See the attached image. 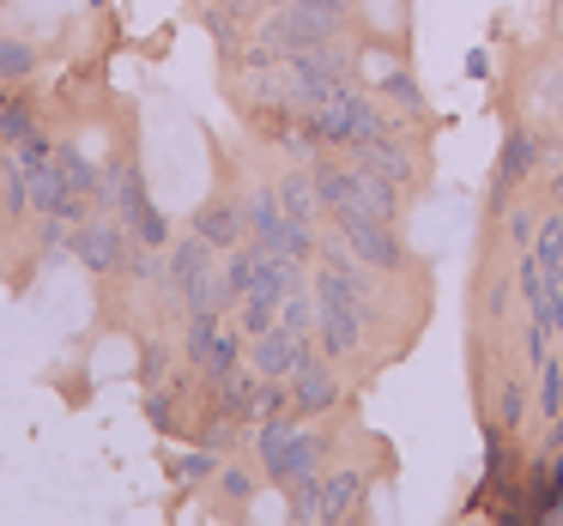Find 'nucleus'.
I'll return each instance as SVG.
<instances>
[{"instance_id":"1","label":"nucleus","mask_w":563,"mask_h":526,"mask_svg":"<svg viewBox=\"0 0 563 526\" xmlns=\"http://www.w3.org/2000/svg\"><path fill=\"white\" fill-rule=\"evenodd\" d=\"M364 260L352 255L345 243L321 248V267H316V339L328 357H352L364 345V321H369V279H364Z\"/></svg>"},{"instance_id":"2","label":"nucleus","mask_w":563,"mask_h":526,"mask_svg":"<svg viewBox=\"0 0 563 526\" xmlns=\"http://www.w3.org/2000/svg\"><path fill=\"white\" fill-rule=\"evenodd\" d=\"M309 134H316V146H345V152H352L357 139L388 134V122H382V110L357 86H340L328 103H316V110H309Z\"/></svg>"},{"instance_id":"3","label":"nucleus","mask_w":563,"mask_h":526,"mask_svg":"<svg viewBox=\"0 0 563 526\" xmlns=\"http://www.w3.org/2000/svg\"><path fill=\"white\" fill-rule=\"evenodd\" d=\"M212 255H219V248L188 231L183 243L170 248V260H164V272H170L176 296L188 303V315H195V309H231V291H224V272L212 267Z\"/></svg>"},{"instance_id":"4","label":"nucleus","mask_w":563,"mask_h":526,"mask_svg":"<svg viewBox=\"0 0 563 526\" xmlns=\"http://www.w3.org/2000/svg\"><path fill=\"white\" fill-rule=\"evenodd\" d=\"M255 448H261V466H267V478H273V484H285V490H291L297 478H316V472H321V436L297 429L285 412L261 424Z\"/></svg>"},{"instance_id":"5","label":"nucleus","mask_w":563,"mask_h":526,"mask_svg":"<svg viewBox=\"0 0 563 526\" xmlns=\"http://www.w3.org/2000/svg\"><path fill=\"white\" fill-rule=\"evenodd\" d=\"M285 98L297 103V110H316V103H328L340 86H352V55L333 49V43H316V49H297L285 55Z\"/></svg>"},{"instance_id":"6","label":"nucleus","mask_w":563,"mask_h":526,"mask_svg":"<svg viewBox=\"0 0 563 526\" xmlns=\"http://www.w3.org/2000/svg\"><path fill=\"white\" fill-rule=\"evenodd\" d=\"M333 224H340V243L352 248V255L364 260L369 272H400V260H406L400 231H394V219H382L369 200H357V206L333 212Z\"/></svg>"},{"instance_id":"7","label":"nucleus","mask_w":563,"mask_h":526,"mask_svg":"<svg viewBox=\"0 0 563 526\" xmlns=\"http://www.w3.org/2000/svg\"><path fill=\"white\" fill-rule=\"evenodd\" d=\"M98 200H115V206H122V224H128V236H134V243H146V248H164V243H170V219L152 206L140 170H115V182H103Z\"/></svg>"},{"instance_id":"8","label":"nucleus","mask_w":563,"mask_h":526,"mask_svg":"<svg viewBox=\"0 0 563 526\" xmlns=\"http://www.w3.org/2000/svg\"><path fill=\"white\" fill-rule=\"evenodd\" d=\"M67 248H74V260L86 272H122L128 255H134V236H128L122 219H79Z\"/></svg>"},{"instance_id":"9","label":"nucleus","mask_w":563,"mask_h":526,"mask_svg":"<svg viewBox=\"0 0 563 526\" xmlns=\"http://www.w3.org/2000/svg\"><path fill=\"white\" fill-rule=\"evenodd\" d=\"M309 351H316V345H309V333L267 327V333H255V339H249V369H255V376H273V381H291L297 363H303Z\"/></svg>"},{"instance_id":"10","label":"nucleus","mask_w":563,"mask_h":526,"mask_svg":"<svg viewBox=\"0 0 563 526\" xmlns=\"http://www.w3.org/2000/svg\"><path fill=\"white\" fill-rule=\"evenodd\" d=\"M352 164H357V170H369V176H382V182H394V188H412V182H418L412 146H406V139H394V134L357 139V146H352Z\"/></svg>"},{"instance_id":"11","label":"nucleus","mask_w":563,"mask_h":526,"mask_svg":"<svg viewBox=\"0 0 563 526\" xmlns=\"http://www.w3.org/2000/svg\"><path fill=\"white\" fill-rule=\"evenodd\" d=\"M539 164V134L533 127H515L497 152V182H490V206H509V194L527 182V170Z\"/></svg>"},{"instance_id":"12","label":"nucleus","mask_w":563,"mask_h":526,"mask_svg":"<svg viewBox=\"0 0 563 526\" xmlns=\"http://www.w3.org/2000/svg\"><path fill=\"white\" fill-rule=\"evenodd\" d=\"M333 400H340V376L328 369V357L309 351L291 376V405L297 412H333Z\"/></svg>"},{"instance_id":"13","label":"nucleus","mask_w":563,"mask_h":526,"mask_svg":"<svg viewBox=\"0 0 563 526\" xmlns=\"http://www.w3.org/2000/svg\"><path fill=\"white\" fill-rule=\"evenodd\" d=\"M357 502H364V472H357V466H340V472L321 478V521L328 526L352 521Z\"/></svg>"},{"instance_id":"14","label":"nucleus","mask_w":563,"mask_h":526,"mask_svg":"<svg viewBox=\"0 0 563 526\" xmlns=\"http://www.w3.org/2000/svg\"><path fill=\"white\" fill-rule=\"evenodd\" d=\"M195 236H200V243H212V248H224V255H231V248L249 236L243 206H231V200H212V206H200V212H195Z\"/></svg>"},{"instance_id":"15","label":"nucleus","mask_w":563,"mask_h":526,"mask_svg":"<svg viewBox=\"0 0 563 526\" xmlns=\"http://www.w3.org/2000/svg\"><path fill=\"white\" fill-rule=\"evenodd\" d=\"M279 206L291 212V219H303V224H316L321 212V188H316V170H285L279 176Z\"/></svg>"},{"instance_id":"16","label":"nucleus","mask_w":563,"mask_h":526,"mask_svg":"<svg viewBox=\"0 0 563 526\" xmlns=\"http://www.w3.org/2000/svg\"><path fill=\"white\" fill-rule=\"evenodd\" d=\"M55 164H62L67 188H74L79 200H98V194H103V176L91 170V158H86L79 146H55Z\"/></svg>"},{"instance_id":"17","label":"nucleus","mask_w":563,"mask_h":526,"mask_svg":"<svg viewBox=\"0 0 563 526\" xmlns=\"http://www.w3.org/2000/svg\"><path fill=\"white\" fill-rule=\"evenodd\" d=\"M0 212H7V219H25L31 212V170L19 158L0 164Z\"/></svg>"},{"instance_id":"18","label":"nucleus","mask_w":563,"mask_h":526,"mask_svg":"<svg viewBox=\"0 0 563 526\" xmlns=\"http://www.w3.org/2000/svg\"><path fill=\"white\" fill-rule=\"evenodd\" d=\"M533 260H539V267H545L558 284H563V212L539 219V231H533Z\"/></svg>"},{"instance_id":"19","label":"nucleus","mask_w":563,"mask_h":526,"mask_svg":"<svg viewBox=\"0 0 563 526\" xmlns=\"http://www.w3.org/2000/svg\"><path fill=\"white\" fill-rule=\"evenodd\" d=\"M200 369H207L212 388H219L231 369H243V333H224V327H219V339H212V351L200 357Z\"/></svg>"},{"instance_id":"20","label":"nucleus","mask_w":563,"mask_h":526,"mask_svg":"<svg viewBox=\"0 0 563 526\" xmlns=\"http://www.w3.org/2000/svg\"><path fill=\"white\" fill-rule=\"evenodd\" d=\"M219 327H224V309H195V315H188V339H183V357H188V363H200V357L212 351Z\"/></svg>"},{"instance_id":"21","label":"nucleus","mask_w":563,"mask_h":526,"mask_svg":"<svg viewBox=\"0 0 563 526\" xmlns=\"http://www.w3.org/2000/svg\"><path fill=\"white\" fill-rule=\"evenodd\" d=\"M25 134H37V115H31L25 98H0V139L7 146H19Z\"/></svg>"},{"instance_id":"22","label":"nucleus","mask_w":563,"mask_h":526,"mask_svg":"<svg viewBox=\"0 0 563 526\" xmlns=\"http://www.w3.org/2000/svg\"><path fill=\"white\" fill-rule=\"evenodd\" d=\"M37 74V49L25 37H0V79H31Z\"/></svg>"},{"instance_id":"23","label":"nucleus","mask_w":563,"mask_h":526,"mask_svg":"<svg viewBox=\"0 0 563 526\" xmlns=\"http://www.w3.org/2000/svg\"><path fill=\"white\" fill-rule=\"evenodd\" d=\"M236 309H243V321H236V327H243L249 339H255V333H267V327H279V303H273V296H261V291H249Z\"/></svg>"},{"instance_id":"24","label":"nucleus","mask_w":563,"mask_h":526,"mask_svg":"<svg viewBox=\"0 0 563 526\" xmlns=\"http://www.w3.org/2000/svg\"><path fill=\"white\" fill-rule=\"evenodd\" d=\"M279 327L291 333H316V291H291L279 303Z\"/></svg>"},{"instance_id":"25","label":"nucleus","mask_w":563,"mask_h":526,"mask_svg":"<svg viewBox=\"0 0 563 526\" xmlns=\"http://www.w3.org/2000/svg\"><path fill=\"white\" fill-rule=\"evenodd\" d=\"M539 412L545 417H563V363H539Z\"/></svg>"},{"instance_id":"26","label":"nucleus","mask_w":563,"mask_h":526,"mask_svg":"<svg viewBox=\"0 0 563 526\" xmlns=\"http://www.w3.org/2000/svg\"><path fill=\"white\" fill-rule=\"evenodd\" d=\"M382 91H388L400 110H412V115H424V91L412 86V74H394V79H382Z\"/></svg>"},{"instance_id":"27","label":"nucleus","mask_w":563,"mask_h":526,"mask_svg":"<svg viewBox=\"0 0 563 526\" xmlns=\"http://www.w3.org/2000/svg\"><path fill=\"white\" fill-rule=\"evenodd\" d=\"M13 158L25 164V170H37V164H49V158H55V146H49L43 134H25V139L13 146Z\"/></svg>"},{"instance_id":"28","label":"nucleus","mask_w":563,"mask_h":526,"mask_svg":"<svg viewBox=\"0 0 563 526\" xmlns=\"http://www.w3.org/2000/svg\"><path fill=\"white\" fill-rule=\"evenodd\" d=\"M212 454H183V460H176V478H183V484H200V478H212Z\"/></svg>"},{"instance_id":"29","label":"nucleus","mask_w":563,"mask_h":526,"mask_svg":"<svg viewBox=\"0 0 563 526\" xmlns=\"http://www.w3.org/2000/svg\"><path fill=\"white\" fill-rule=\"evenodd\" d=\"M219 490H224L231 502H249V496H255V478L236 472V466H224V472H219Z\"/></svg>"},{"instance_id":"30","label":"nucleus","mask_w":563,"mask_h":526,"mask_svg":"<svg viewBox=\"0 0 563 526\" xmlns=\"http://www.w3.org/2000/svg\"><path fill=\"white\" fill-rule=\"evenodd\" d=\"M497 405H503V412H497V417H503V424H509V429H515V424H521V405H527V393H521V381H509V388H503V400H497Z\"/></svg>"},{"instance_id":"31","label":"nucleus","mask_w":563,"mask_h":526,"mask_svg":"<svg viewBox=\"0 0 563 526\" xmlns=\"http://www.w3.org/2000/svg\"><path fill=\"white\" fill-rule=\"evenodd\" d=\"M533 231H539V219H527V212H509V243H515V248H533Z\"/></svg>"},{"instance_id":"32","label":"nucleus","mask_w":563,"mask_h":526,"mask_svg":"<svg viewBox=\"0 0 563 526\" xmlns=\"http://www.w3.org/2000/svg\"><path fill=\"white\" fill-rule=\"evenodd\" d=\"M527 357H533V369L545 363V327L539 321H527Z\"/></svg>"},{"instance_id":"33","label":"nucleus","mask_w":563,"mask_h":526,"mask_svg":"<svg viewBox=\"0 0 563 526\" xmlns=\"http://www.w3.org/2000/svg\"><path fill=\"white\" fill-rule=\"evenodd\" d=\"M146 412H152V424H170V393H152Z\"/></svg>"},{"instance_id":"34","label":"nucleus","mask_w":563,"mask_h":526,"mask_svg":"<svg viewBox=\"0 0 563 526\" xmlns=\"http://www.w3.org/2000/svg\"><path fill=\"white\" fill-rule=\"evenodd\" d=\"M140 376H146V381H158V376H164V351H158V345L146 351V369H140Z\"/></svg>"},{"instance_id":"35","label":"nucleus","mask_w":563,"mask_h":526,"mask_svg":"<svg viewBox=\"0 0 563 526\" xmlns=\"http://www.w3.org/2000/svg\"><path fill=\"white\" fill-rule=\"evenodd\" d=\"M255 7H285V0H255Z\"/></svg>"},{"instance_id":"36","label":"nucleus","mask_w":563,"mask_h":526,"mask_svg":"<svg viewBox=\"0 0 563 526\" xmlns=\"http://www.w3.org/2000/svg\"><path fill=\"white\" fill-rule=\"evenodd\" d=\"M558 152H563V139H558Z\"/></svg>"}]
</instances>
